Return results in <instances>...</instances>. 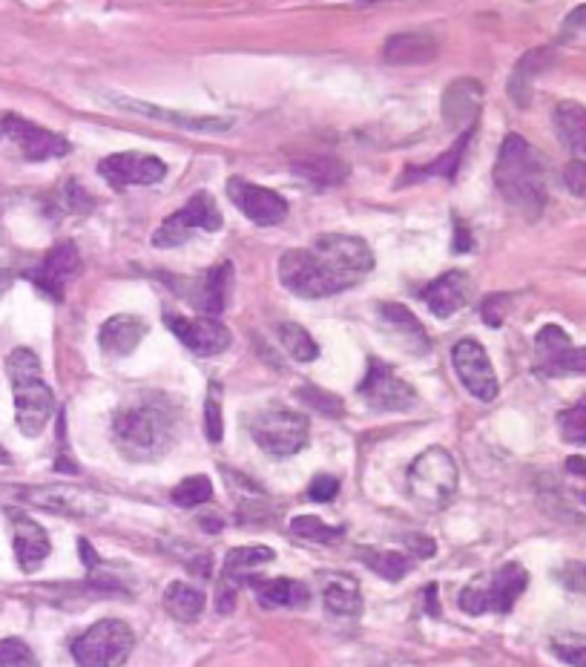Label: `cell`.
<instances>
[{"mask_svg":"<svg viewBox=\"0 0 586 667\" xmlns=\"http://www.w3.org/2000/svg\"><path fill=\"white\" fill-rule=\"evenodd\" d=\"M374 271L368 242L348 233H323L308 248H296L279 259V282L302 300L342 294Z\"/></svg>","mask_w":586,"mask_h":667,"instance_id":"6da1fadb","label":"cell"},{"mask_svg":"<svg viewBox=\"0 0 586 667\" xmlns=\"http://www.w3.org/2000/svg\"><path fill=\"white\" fill-rule=\"evenodd\" d=\"M113 441L127 460L162 458L173 441V411L162 397H141L124 403L113 418Z\"/></svg>","mask_w":586,"mask_h":667,"instance_id":"7a4b0ae2","label":"cell"},{"mask_svg":"<svg viewBox=\"0 0 586 667\" xmlns=\"http://www.w3.org/2000/svg\"><path fill=\"white\" fill-rule=\"evenodd\" d=\"M494 185L506 199V204L524 213L526 219H538L547 208V179L538 150L520 136H506L497 164H494Z\"/></svg>","mask_w":586,"mask_h":667,"instance_id":"3957f363","label":"cell"},{"mask_svg":"<svg viewBox=\"0 0 586 667\" xmlns=\"http://www.w3.org/2000/svg\"><path fill=\"white\" fill-rule=\"evenodd\" d=\"M12 395H15V418L17 426L26 437H38L47 429L55 411L52 388L40 377V363L35 351L15 349L7 360Z\"/></svg>","mask_w":586,"mask_h":667,"instance_id":"277c9868","label":"cell"},{"mask_svg":"<svg viewBox=\"0 0 586 667\" xmlns=\"http://www.w3.org/2000/svg\"><path fill=\"white\" fill-rule=\"evenodd\" d=\"M457 472L455 458L446 449H425L414 464L409 466V495L414 498L417 506H423L429 513L446 510L457 492Z\"/></svg>","mask_w":586,"mask_h":667,"instance_id":"5b68a950","label":"cell"},{"mask_svg":"<svg viewBox=\"0 0 586 667\" xmlns=\"http://www.w3.org/2000/svg\"><path fill=\"white\" fill-rule=\"evenodd\" d=\"M526 584H529V573L524 566L503 564L487 578H474L471 584H466L457 601L469 616L509 613L517 598L524 596Z\"/></svg>","mask_w":586,"mask_h":667,"instance_id":"8992f818","label":"cell"},{"mask_svg":"<svg viewBox=\"0 0 586 667\" xmlns=\"http://www.w3.org/2000/svg\"><path fill=\"white\" fill-rule=\"evenodd\" d=\"M132 647V630L118 619H104L72 642V656L81 667H121Z\"/></svg>","mask_w":586,"mask_h":667,"instance_id":"52a82bcc","label":"cell"},{"mask_svg":"<svg viewBox=\"0 0 586 667\" xmlns=\"http://www.w3.org/2000/svg\"><path fill=\"white\" fill-rule=\"evenodd\" d=\"M250 435L259 443V449L273 458H291L305 449L310 435V423L302 411L268 409L259 411L250 423Z\"/></svg>","mask_w":586,"mask_h":667,"instance_id":"ba28073f","label":"cell"},{"mask_svg":"<svg viewBox=\"0 0 586 667\" xmlns=\"http://www.w3.org/2000/svg\"><path fill=\"white\" fill-rule=\"evenodd\" d=\"M219 227H222V213L216 208V199L208 190H201V194L190 196V202L178 213L164 219L162 227L153 233V245L155 248H176V245H185L196 231L216 233Z\"/></svg>","mask_w":586,"mask_h":667,"instance_id":"9c48e42d","label":"cell"},{"mask_svg":"<svg viewBox=\"0 0 586 667\" xmlns=\"http://www.w3.org/2000/svg\"><path fill=\"white\" fill-rule=\"evenodd\" d=\"M360 395L368 400L371 409L377 411H406L417 403V391L411 383H406L391 365L371 358L368 374L360 383Z\"/></svg>","mask_w":586,"mask_h":667,"instance_id":"30bf717a","label":"cell"},{"mask_svg":"<svg viewBox=\"0 0 586 667\" xmlns=\"http://www.w3.org/2000/svg\"><path fill=\"white\" fill-rule=\"evenodd\" d=\"M227 199L236 204L242 217H247L259 227L279 225V222H285L288 217V202L277 190L259 187L254 185V182L239 179V176H233V179L227 182Z\"/></svg>","mask_w":586,"mask_h":667,"instance_id":"8fae6325","label":"cell"},{"mask_svg":"<svg viewBox=\"0 0 586 667\" xmlns=\"http://www.w3.org/2000/svg\"><path fill=\"white\" fill-rule=\"evenodd\" d=\"M535 358L538 372L547 377L558 374H586V346L575 349L566 331L558 326H543L535 337Z\"/></svg>","mask_w":586,"mask_h":667,"instance_id":"7c38bea8","label":"cell"},{"mask_svg":"<svg viewBox=\"0 0 586 667\" xmlns=\"http://www.w3.org/2000/svg\"><path fill=\"white\" fill-rule=\"evenodd\" d=\"M0 130L7 139H12L17 144V150L24 153V159L30 162H47V159H61V155L72 153V144L58 132L47 130V127H38L26 121V118L7 116L0 121Z\"/></svg>","mask_w":586,"mask_h":667,"instance_id":"4fadbf2b","label":"cell"},{"mask_svg":"<svg viewBox=\"0 0 586 667\" xmlns=\"http://www.w3.org/2000/svg\"><path fill=\"white\" fill-rule=\"evenodd\" d=\"M452 363L455 372L464 383V388L478 400H494L497 397V377L489 363L487 349L478 340H460L452 351Z\"/></svg>","mask_w":586,"mask_h":667,"instance_id":"5bb4252c","label":"cell"},{"mask_svg":"<svg viewBox=\"0 0 586 667\" xmlns=\"http://www.w3.org/2000/svg\"><path fill=\"white\" fill-rule=\"evenodd\" d=\"M164 323L185 342L187 349L199 354V358H213L231 349V331L213 317H181V314H164Z\"/></svg>","mask_w":586,"mask_h":667,"instance_id":"9a60e30c","label":"cell"},{"mask_svg":"<svg viewBox=\"0 0 586 667\" xmlns=\"http://www.w3.org/2000/svg\"><path fill=\"white\" fill-rule=\"evenodd\" d=\"M26 498H30L35 506H40V510H49V513L58 515H72V518H93V515H101L107 510V501H104L98 492H90V489L81 487H63V483L26 489Z\"/></svg>","mask_w":586,"mask_h":667,"instance_id":"2e32d148","label":"cell"},{"mask_svg":"<svg viewBox=\"0 0 586 667\" xmlns=\"http://www.w3.org/2000/svg\"><path fill=\"white\" fill-rule=\"evenodd\" d=\"M98 173L113 187H144L159 185L167 176V164L155 155L141 153H116L101 159Z\"/></svg>","mask_w":586,"mask_h":667,"instance_id":"e0dca14e","label":"cell"},{"mask_svg":"<svg viewBox=\"0 0 586 667\" xmlns=\"http://www.w3.org/2000/svg\"><path fill=\"white\" fill-rule=\"evenodd\" d=\"M78 268H81V254H78L75 245L72 242H58V245L49 248L44 262L30 273V280L52 300H63L67 285L75 280Z\"/></svg>","mask_w":586,"mask_h":667,"instance_id":"ac0fdd59","label":"cell"},{"mask_svg":"<svg viewBox=\"0 0 586 667\" xmlns=\"http://www.w3.org/2000/svg\"><path fill=\"white\" fill-rule=\"evenodd\" d=\"M377 311H379V323H383V328L391 334L394 340L400 342L402 351H409V354H414V358H423V354L432 351V340H429V334H425L423 323H420V319H417L409 308H402V305H397V303H386V305H379Z\"/></svg>","mask_w":586,"mask_h":667,"instance_id":"d6986e66","label":"cell"},{"mask_svg":"<svg viewBox=\"0 0 586 667\" xmlns=\"http://www.w3.org/2000/svg\"><path fill=\"white\" fill-rule=\"evenodd\" d=\"M480 98H483V86L471 78L464 81H452L443 93V121L448 130H471V121L480 113Z\"/></svg>","mask_w":586,"mask_h":667,"instance_id":"ffe728a7","label":"cell"},{"mask_svg":"<svg viewBox=\"0 0 586 667\" xmlns=\"http://www.w3.org/2000/svg\"><path fill=\"white\" fill-rule=\"evenodd\" d=\"M146 337V323L136 314H118L109 317L98 331V346L107 358H127L139 349V342Z\"/></svg>","mask_w":586,"mask_h":667,"instance_id":"44dd1931","label":"cell"},{"mask_svg":"<svg viewBox=\"0 0 586 667\" xmlns=\"http://www.w3.org/2000/svg\"><path fill=\"white\" fill-rule=\"evenodd\" d=\"M12 515V527H15V559L21 564L24 573H35L44 561H47L52 543H49L47 529L35 524L32 518L21 513H9Z\"/></svg>","mask_w":586,"mask_h":667,"instance_id":"7402d4cb","label":"cell"},{"mask_svg":"<svg viewBox=\"0 0 586 667\" xmlns=\"http://www.w3.org/2000/svg\"><path fill=\"white\" fill-rule=\"evenodd\" d=\"M107 102L116 104L118 109H130V113H139L146 118H162V121H171V125L181 127V130H194V132H222L231 127L227 118H213V116H187V113H171V109L153 107V104L136 102V98H124V95H107Z\"/></svg>","mask_w":586,"mask_h":667,"instance_id":"603a6c76","label":"cell"},{"mask_svg":"<svg viewBox=\"0 0 586 667\" xmlns=\"http://www.w3.org/2000/svg\"><path fill=\"white\" fill-rule=\"evenodd\" d=\"M469 291H471V282L466 273L448 271L425 288L423 300L425 305L432 308V314H437L440 319H446L469 303Z\"/></svg>","mask_w":586,"mask_h":667,"instance_id":"cb8c5ba5","label":"cell"},{"mask_svg":"<svg viewBox=\"0 0 586 667\" xmlns=\"http://www.w3.org/2000/svg\"><path fill=\"white\" fill-rule=\"evenodd\" d=\"M247 584L254 587L256 598L265 607H293V610H302L310 601L308 587L302 582H293V578H247Z\"/></svg>","mask_w":586,"mask_h":667,"instance_id":"d4e9b609","label":"cell"},{"mask_svg":"<svg viewBox=\"0 0 586 667\" xmlns=\"http://www.w3.org/2000/svg\"><path fill=\"white\" fill-rule=\"evenodd\" d=\"M291 167L300 173L302 179L319 187L340 185V182H345L348 176V164L342 162V159H337V155H328V153L300 155V159H293Z\"/></svg>","mask_w":586,"mask_h":667,"instance_id":"484cf974","label":"cell"},{"mask_svg":"<svg viewBox=\"0 0 586 667\" xmlns=\"http://www.w3.org/2000/svg\"><path fill=\"white\" fill-rule=\"evenodd\" d=\"M231 288H233V265L222 262L213 265L208 273H204V282H201V291L196 296V305H199L208 317L216 319L224 311L227 300H231Z\"/></svg>","mask_w":586,"mask_h":667,"instance_id":"4316f807","label":"cell"},{"mask_svg":"<svg viewBox=\"0 0 586 667\" xmlns=\"http://www.w3.org/2000/svg\"><path fill=\"white\" fill-rule=\"evenodd\" d=\"M552 125H555L563 148L575 155H586V107L575 102L558 104L552 113Z\"/></svg>","mask_w":586,"mask_h":667,"instance_id":"83f0119b","label":"cell"},{"mask_svg":"<svg viewBox=\"0 0 586 667\" xmlns=\"http://www.w3.org/2000/svg\"><path fill=\"white\" fill-rule=\"evenodd\" d=\"M323 601L333 616H360L363 613V596L351 575H333L323 587Z\"/></svg>","mask_w":586,"mask_h":667,"instance_id":"f1b7e54d","label":"cell"},{"mask_svg":"<svg viewBox=\"0 0 586 667\" xmlns=\"http://www.w3.org/2000/svg\"><path fill=\"white\" fill-rule=\"evenodd\" d=\"M549 58H552V52H549V49H535V52L524 55V58H520V63L515 67V72H512L509 95L515 98L517 104H520V107H526V104H529V98H532L535 75H538L540 70H547Z\"/></svg>","mask_w":586,"mask_h":667,"instance_id":"f546056e","label":"cell"},{"mask_svg":"<svg viewBox=\"0 0 586 667\" xmlns=\"http://www.w3.org/2000/svg\"><path fill=\"white\" fill-rule=\"evenodd\" d=\"M164 610L178 621H196L204 613V593L196 590L194 584L173 582L164 590Z\"/></svg>","mask_w":586,"mask_h":667,"instance_id":"4dcf8cb0","label":"cell"},{"mask_svg":"<svg viewBox=\"0 0 586 667\" xmlns=\"http://www.w3.org/2000/svg\"><path fill=\"white\" fill-rule=\"evenodd\" d=\"M434 40L429 35H394L386 44L388 63H425L434 58Z\"/></svg>","mask_w":586,"mask_h":667,"instance_id":"1f68e13d","label":"cell"},{"mask_svg":"<svg viewBox=\"0 0 586 667\" xmlns=\"http://www.w3.org/2000/svg\"><path fill=\"white\" fill-rule=\"evenodd\" d=\"M469 136H471V130L469 132H464V136H460V139H457V144L452 150H446V153L440 155L437 162L434 164H429V167H409V171H406V179L400 182V185H406V182H420V179H429V176H443V179H455V173H457V164H460V159H464V150H466V144H469Z\"/></svg>","mask_w":586,"mask_h":667,"instance_id":"d6a6232c","label":"cell"},{"mask_svg":"<svg viewBox=\"0 0 586 667\" xmlns=\"http://www.w3.org/2000/svg\"><path fill=\"white\" fill-rule=\"evenodd\" d=\"M268 561H273V550H270V547H236V550L227 552V559H224V575L247 582V573H250L254 566L268 564Z\"/></svg>","mask_w":586,"mask_h":667,"instance_id":"836d02e7","label":"cell"},{"mask_svg":"<svg viewBox=\"0 0 586 667\" xmlns=\"http://www.w3.org/2000/svg\"><path fill=\"white\" fill-rule=\"evenodd\" d=\"M360 559L371 566V573L383 575L386 582H400L402 575L411 570V561L402 552L394 550H363Z\"/></svg>","mask_w":586,"mask_h":667,"instance_id":"e575fe53","label":"cell"},{"mask_svg":"<svg viewBox=\"0 0 586 667\" xmlns=\"http://www.w3.org/2000/svg\"><path fill=\"white\" fill-rule=\"evenodd\" d=\"M279 340H282L288 354L293 360H300V363H310V360L319 358V346L314 342V337L296 323H282L279 326Z\"/></svg>","mask_w":586,"mask_h":667,"instance_id":"d590c367","label":"cell"},{"mask_svg":"<svg viewBox=\"0 0 586 667\" xmlns=\"http://www.w3.org/2000/svg\"><path fill=\"white\" fill-rule=\"evenodd\" d=\"M213 498V483H210L208 475H190L185 481L173 489V504L181 506V510H194V506L208 504Z\"/></svg>","mask_w":586,"mask_h":667,"instance_id":"8d00e7d4","label":"cell"},{"mask_svg":"<svg viewBox=\"0 0 586 667\" xmlns=\"http://www.w3.org/2000/svg\"><path fill=\"white\" fill-rule=\"evenodd\" d=\"M558 429L561 437L572 446H586V397H581L578 403L570 409L558 411Z\"/></svg>","mask_w":586,"mask_h":667,"instance_id":"74e56055","label":"cell"},{"mask_svg":"<svg viewBox=\"0 0 586 667\" xmlns=\"http://www.w3.org/2000/svg\"><path fill=\"white\" fill-rule=\"evenodd\" d=\"M291 533L293 536L305 538V541H317V543H331L337 541V538H342V527H328L325 520L314 518V515H300V518H293Z\"/></svg>","mask_w":586,"mask_h":667,"instance_id":"f35d334b","label":"cell"},{"mask_svg":"<svg viewBox=\"0 0 586 667\" xmlns=\"http://www.w3.org/2000/svg\"><path fill=\"white\" fill-rule=\"evenodd\" d=\"M0 667H40V662L21 639H0Z\"/></svg>","mask_w":586,"mask_h":667,"instance_id":"ab89813d","label":"cell"},{"mask_svg":"<svg viewBox=\"0 0 586 667\" xmlns=\"http://www.w3.org/2000/svg\"><path fill=\"white\" fill-rule=\"evenodd\" d=\"M204 418H208V437L213 443L222 441L224 423H222V386L213 383L208 391V403H204Z\"/></svg>","mask_w":586,"mask_h":667,"instance_id":"60d3db41","label":"cell"},{"mask_svg":"<svg viewBox=\"0 0 586 667\" xmlns=\"http://www.w3.org/2000/svg\"><path fill=\"white\" fill-rule=\"evenodd\" d=\"M552 653L572 667H586V642H555Z\"/></svg>","mask_w":586,"mask_h":667,"instance_id":"b9f144b4","label":"cell"},{"mask_svg":"<svg viewBox=\"0 0 586 667\" xmlns=\"http://www.w3.org/2000/svg\"><path fill=\"white\" fill-rule=\"evenodd\" d=\"M337 492H340V481H337L333 475H317L308 489V498L310 501H323L325 504V501L337 498Z\"/></svg>","mask_w":586,"mask_h":667,"instance_id":"7bdbcfd3","label":"cell"},{"mask_svg":"<svg viewBox=\"0 0 586 667\" xmlns=\"http://www.w3.org/2000/svg\"><path fill=\"white\" fill-rule=\"evenodd\" d=\"M563 185L570 187L572 194L586 199V162H570L563 171Z\"/></svg>","mask_w":586,"mask_h":667,"instance_id":"ee69618b","label":"cell"},{"mask_svg":"<svg viewBox=\"0 0 586 667\" xmlns=\"http://www.w3.org/2000/svg\"><path fill=\"white\" fill-rule=\"evenodd\" d=\"M506 308H509V296L506 294H494L489 296L487 303H483V319H487V326L497 328L506 319Z\"/></svg>","mask_w":586,"mask_h":667,"instance_id":"f6af8a7d","label":"cell"},{"mask_svg":"<svg viewBox=\"0 0 586 667\" xmlns=\"http://www.w3.org/2000/svg\"><path fill=\"white\" fill-rule=\"evenodd\" d=\"M469 245H471V239H469V233L464 231V222H457V236H455V245H452V250H455V254H466Z\"/></svg>","mask_w":586,"mask_h":667,"instance_id":"bcb514c9","label":"cell"},{"mask_svg":"<svg viewBox=\"0 0 586 667\" xmlns=\"http://www.w3.org/2000/svg\"><path fill=\"white\" fill-rule=\"evenodd\" d=\"M566 26H570V30L586 32V3H584V7L575 9V12H572V15L566 17Z\"/></svg>","mask_w":586,"mask_h":667,"instance_id":"7dc6e473","label":"cell"},{"mask_svg":"<svg viewBox=\"0 0 586 667\" xmlns=\"http://www.w3.org/2000/svg\"><path fill=\"white\" fill-rule=\"evenodd\" d=\"M566 469H570V472H575V475H584V478H586V460L584 458H570Z\"/></svg>","mask_w":586,"mask_h":667,"instance_id":"c3c4849f","label":"cell"},{"mask_svg":"<svg viewBox=\"0 0 586 667\" xmlns=\"http://www.w3.org/2000/svg\"><path fill=\"white\" fill-rule=\"evenodd\" d=\"M9 460H12V458H9V452L3 449V446H0V466H7Z\"/></svg>","mask_w":586,"mask_h":667,"instance_id":"681fc988","label":"cell"}]
</instances>
